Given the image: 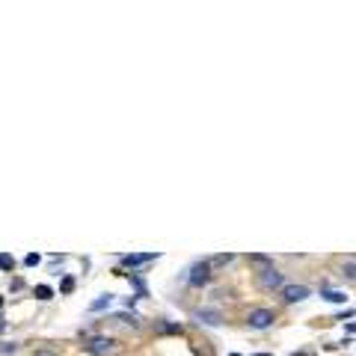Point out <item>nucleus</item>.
<instances>
[{
	"label": "nucleus",
	"mask_w": 356,
	"mask_h": 356,
	"mask_svg": "<svg viewBox=\"0 0 356 356\" xmlns=\"http://www.w3.org/2000/svg\"><path fill=\"white\" fill-rule=\"evenodd\" d=\"M163 333H181V323H160Z\"/></svg>",
	"instance_id": "obj_19"
},
{
	"label": "nucleus",
	"mask_w": 356,
	"mask_h": 356,
	"mask_svg": "<svg viewBox=\"0 0 356 356\" xmlns=\"http://www.w3.org/2000/svg\"><path fill=\"white\" fill-rule=\"evenodd\" d=\"M3 330H6V321H3V318H0V333H3Z\"/></svg>",
	"instance_id": "obj_23"
},
{
	"label": "nucleus",
	"mask_w": 356,
	"mask_h": 356,
	"mask_svg": "<svg viewBox=\"0 0 356 356\" xmlns=\"http://www.w3.org/2000/svg\"><path fill=\"white\" fill-rule=\"evenodd\" d=\"M0 353H3V356L18 353V344H15V341H0Z\"/></svg>",
	"instance_id": "obj_16"
},
{
	"label": "nucleus",
	"mask_w": 356,
	"mask_h": 356,
	"mask_svg": "<svg viewBox=\"0 0 356 356\" xmlns=\"http://www.w3.org/2000/svg\"><path fill=\"white\" fill-rule=\"evenodd\" d=\"M160 253H128L122 255V264L125 267H140V264H149V261H157Z\"/></svg>",
	"instance_id": "obj_5"
},
{
	"label": "nucleus",
	"mask_w": 356,
	"mask_h": 356,
	"mask_svg": "<svg viewBox=\"0 0 356 356\" xmlns=\"http://www.w3.org/2000/svg\"><path fill=\"white\" fill-rule=\"evenodd\" d=\"M353 315H356V309H347V312H344V315H339L336 321H347V318H353Z\"/></svg>",
	"instance_id": "obj_22"
},
{
	"label": "nucleus",
	"mask_w": 356,
	"mask_h": 356,
	"mask_svg": "<svg viewBox=\"0 0 356 356\" xmlns=\"http://www.w3.org/2000/svg\"><path fill=\"white\" fill-rule=\"evenodd\" d=\"M196 318H199L202 323H208V326H220V323H223V315H220V312H214V309H199V312H196Z\"/></svg>",
	"instance_id": "obj_7"
},
{
	"label": "nucleus",
	"mask_w": 356,
	"mask_h": 356,
	"mask_svg": "<svg viewBox=\"0 0 356 356\" xmlns=\"http://www.w3.org/2000/svg\"><path fill=\"white\" fill-rule=\"evenodd\" d=\"M258 285L264 291H276V288H285V276L276 270V267H264L258 273Z\"/></svg>",
	"instance_id": "obj_3"
},
{
	"label": "nucleus",
	"mask_w": 356,
	"mask_h": 356,
	"mask_svg": "<svg viewBox=\"0 0 356 356\" xmlns=\"http://www.w3.org/2000/svg\"><path fill=\"white\" fill-rule=\"evenodd\" d=\"M211 276H214V270L208 267V258H205V261H196V264L190 267V273H187V282H190L193 288H202V285H208V282H211Z\"/></svg>",
	"instance_id": "obj_2"
},
{
	"label": "nucleus",
	"mask_w": 356,
	"mask_h": 356,
	"mask_svg": "<svg viewBox=\"0 0 356 356\" xmlns=\"http://www.w3.org/2000/svg\"><path fill=\"white\" fill-rule=\"evenodd\" d=\"M309 294H312V291L306 288V285H285V288H282V297H285V303H303Z\"/></svg>",
	"instance_id": "obj_6"
},
{
	"label": "nucleus",
	"mask_w": 356,
	"mask_h": 356,
	"mask_svg": "<svg viewBox=\"0 0 356 356\" xmlns=\"http://www.w3.org/2000/svg\"><path fill=\"white\" fill-rule=\"evenodd\" d=\"M341 276L344 279H356V261H344L341 264Z\"/></svg>",
	"instance_id": "obj_15"
},
{
	"label": "nucleus",
	"mask_w": 356,
	"mask_h": 356,
	"mask_svg": "<svg viewBox=\"0 0 356 356\" xmlns=\"http://www.w3.org/2000/svg\"><path fill=\"white\" fill-rule=\"evenodd\" d=\"M39 261H42V255H39V253H27V255H24V264H27V267H36Z\"/></svg>",
	"instance_id": "obj_17"
},
{
	"label": "nucleus",
	"mask_w": 356,
	"mask_h": 356,
	"mask_svg": "<svg viewBox=\"0 0 356 356\" xmlns=\"http://www.w3.org/2000/svg\"><path fill=\"white\" fill-rule=\"evenodd\" d=\"M273 321H276L273 309H253V312L247 315V323H250L253 330H267V326H273Z\"/></svg>",
	"instance_id": "obj_4"
},
{
	"label": "nucleus",
	"mask_w": 356,
	"mask_h": 356,
	"mask_svg": "<svg viewBox=\"0 0 356 356\" xmlns=\"http://www.w3.org/2000/svg\"><path fill=\"white\" fill-rule=\"evenodd\" d=\"M36 356H60V353L51 350V347H42V350H36Z\"/></svg>",
	"instance_id": "obj_21"
},
{
	"label": "nucleus",
	"mask_w": 356,
	"mask_h": 356,
	"mask_svg": "<svg viewBox=\"0 0 356 356\" xmlns=\"http://www.w3.org/2000/svg\"><path fill=\"white\" fill-rule=\"evenodd\" d=\"M116 276H128V279H131V285L136 288V297H146V282H143L136 273H122V270H116Z\"/></svg>",
	"instance_id": "obj_10"
},
{
	"label": "nucleus",
	"mask_w": 356,
	"mask_h": 356,
	"mask_svg": "<svg viewBox=\"0 0 356 356\" xmlns=\"http://www.w3.org/2000/svg\"><path fill=\"white\" fill-rule=\"evenodd\" d=\"M60 291H63V294H71V291H74V279L66 276V279H63V285H60Z\"/></svg>",
	"instance_id": "obj_18"
},
{
	"label": "nucleus",
	"mask_w": 356,
	"mask_h": 356,
	"mask_svg": "<svg viewBox=\"0 0 356 356\" xmlns=\"http://www.w3.org/2000/svg\"><path fill=\"white\" fill-rule=\"evenodd\" d=\"M110 303H113V294H101L98 300L89 303V312H104V309H110Z\"/></svg>",
	"instance_id": "obj_11"
},
{
	"label": "nucleus",
	"mask_w": 356,
	"mask_h": 356,
	"mask_svg": "<svg viewBox=\"0 0 356 356\" xmlns=\"http://www.w3.org/2000/svg\"><path fill=\"white\" fill-rule=\"evenodd\" d=\"M255 356H270V353H255Z\"/></svg>",
	"instance_id": "obj_25"
},
{
	"label": "nucleus",
	"mask_w": 356,
	"mask_h": 356,
	"mask_svg": "<svg viewBox=\"0 0 356 356\" xmlns=\"http://www.w3.org/2000/svg\"><path fill=\"white\" fill-rule=\"evenodd\" d=\"M291 356H309V353H291Z\"/></svg>",
	"instance_id": "obj_24"
},
{
	"label": "nucleus",
	"mask_w": 356,
	"mask_h": 356,
	"mask_svg": "<svg viewBox=\"0 0 356 356\" xmlns=\"http://www.w3.org/2000/svg\"><path fill=\"white\" fill-rule=\"evenodd\" d=\"M33 294L39 297V300H51V297H53V288H51V285H36Z\"/></svg>",
	"instance_id": "obj_14"
},
{
	"label": "nucleus",
	"mask_w": 356,
	"mask_h": 356,
	"mask_svg": "<svg viewBox=\"0 0 356 356\" xmlns=\"http://www.w3.org/2000/svg\"><path fill=\"white\" fill-rule=\"evenodd\" d=\"M321 297L330 303H347V294L344 291H333V288H321Z\"/></svg>",
	"instance_id": "obj_9"
},
{
	"label": "nucleus",
	"mask_w": 356,
	"mask_h": 356,
	"mask_svg": "<svg viewBox=\"0 0 356 356\" xmlns=\"http://www.w3.org/2000/svg\"><path fill=\"white\" fill-rule=\"evenodd\" d=\"M250 261L258 264L261 270H264V267H273V258H270V255H264V253H250Z\"/></svg>",
	"instance_id": "obj_12"
},
{
	"label": "nucleus",
	"mask_w": 356,
	"mask_h": 356,
	"mask_svg": "<svg viewBox=\"0 0 356 356\" xmlns=\"http://www.w3.org/2000/svg\"><path fill=\"white\" fill-rule=\"evenodd\" d=\"M119 321H122V323H131V326H136V318H134V315H119Z\"/></svg>",
	"instance_id": "obj_20"
},
{
	"label": "nucleus",
	"mask_w": 356,
	"mask_h": 356,
	"mask_svg": "<svg viewBox=\"0 0 356 356\" xmlns=\"http://www.w3.org/2000/svg\"><path fill=\"white\" fill-rule=\"evenodd\" d=\"M0 309H3V297H0Z\"/></svg>",
	"instance_id": "obj_26"
},
{
	"label": "nucleus",
	"mask_w": 356,
	"mask_h": 356,
	"mask_svg": "<svg viewBox=\"0 0 356 356\" xmlns=\"http://www.w3.org/2000/svg\"><path fill=\"white\" fill-rule=\"evenodd\" d=\"M0 270H15V258H12V255L9 253H0Z\"/></svg>",
	"instance_id": "obj_13"
},
{
	"label": "nucleus",
	"mask_w": 356,
	"mask_h": 356,
	"mask_svg": "<svg viewBox=\"0 0 356 356\" xmlns=\"http://www.w3.org/2000/svg\"><path fill=\"white\" fill-rule=\"evenodd\" d=\"M232 261H235V253H220V255H211V258H208V267L217 270V267H226V264H232Z\"/></svg>",
	"instance_id": "obj_8"
},
{
	"label": "nucleus",
	"mask_w": 356,
	"mask_h": 356,
	"mask_svg": "<svg viewBox=\"0 0 356 356\" xmlns=\"http://www.w3.org/2000/svg\"><path fill=\"white\" fill-rule=\"evenodd\" d=\"M84 350L92 356H107L116 350V341L110 339V336H89V339L84 341Z\"/></svg>",
	"instance_id": "obj_1"
}]
</instances>
